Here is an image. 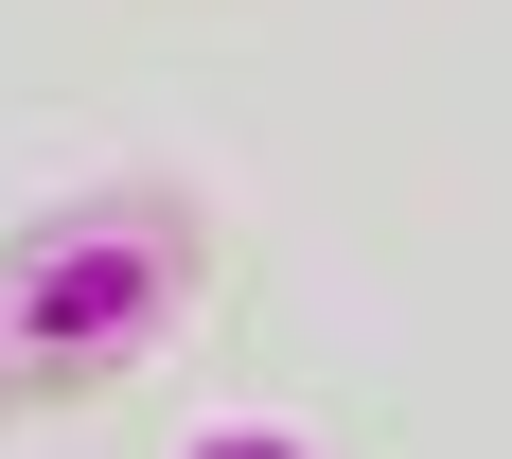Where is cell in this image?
<instances>
[{
	"mask_svg": "<svg viewBox=\"0 0 512 459\" xmlns=\"http://www.w3.org/2000/svg\"><path fill=\"white\" fill-rule=\"evenodd\" d=\"M212 283H230V230L195 177H89V195L18 212L0 230V424L142 389L212 318Z\"/></svg>",
	"mask_w": 512,
	"mask_h": 459,
	"instance_id": "cell-1",
	"label": "cell"
}]
</instances>
